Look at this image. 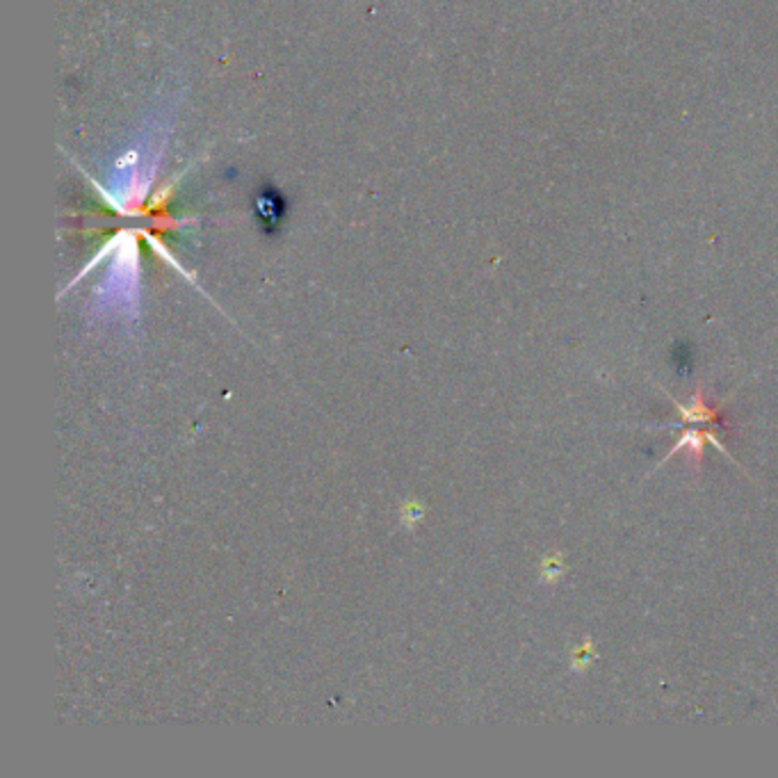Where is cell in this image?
<instances>
[{
	"label": "cell",
	"mask_w": 778,
	"mask_h": 778,
	"mask_svg": "<svg viewBox=\"0 0 778 778\" xmlns=\"http://www.w3.org/2000/svg\"><path fill=\"white\" fill-rule=\"evenodd\" d=\"M254 211H256L261 224L267 226V231H276V226L281 224L283 215H286V199L274 187H265V190L258 192L256 201H254Z\"/></svg>",
	"instance_id": "cell-1"
},
{
	"label": "cell",
	"mask_w": 778,
	"mask_h": 778,
	"mask_svg": "<svg viewBox=\"0 0 778 778\" xmlns=\"http://www.w3.org/2000/svg\"><path fill=\"white\" fill-rule=\"evenodd\" d=\"M676 407L680 409V413H683L685 420H694V422H722V413H719V409H710L703 404V395L701 393H696L694 395V400L689 402L687 407L685 404H680V402H676Z\"/></svg>",
	"instance_id": "cell-2"
}]
</instances>
